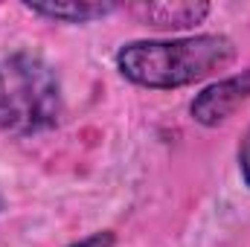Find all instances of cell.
<instances>
[{"mask_svg": "<svg viewBox=\"0 0 250 247\" xmlns=\"http://www.w3.org/2000/svg\"><path fill=\"white\" fill-rule=\"evenodd\" d=\"M134 15H140V21L154 26H192L209 15V6L207 3H140L134 6Z\"/></svg>", "mask_w": 250, "mask_h": 247, "instance_id": "4", "label": "cell"}, {"mask_svg": "<svg viewBox=\"0 0 250 247\" xmlns=\"http://www.w3.org/2000/svg\"><path fill=\"white\" fill-rule=\"evenodd\" d=\"M64 114L59 73L32 53L0 59V131L32 137L56 128Z\"/></svg>", "mask_w": 250, "mask_h": 247, "instance_id": "2", "label": "cell"}, {"mask_svg": "<svg viewBox=\"0 0 250 247\" xmlns=\"http://www.w3.org/2000/svg\"><path fill=\"white\" fill-rule=\"evenodd\" d=\"M239 172H242V181L250 189V128L248 134L242 137V145H239Z\"/></svg>", "mask_w": 250, "mask_h": 247, "instance_id": "7", "label": "cell"}, {"mask_svg": "<svg viewBox=\"0 0 250 247\" xmlns=\"http://www.w3.org/2000/svg\"><path fill=\"white\" fill-rule=\"evenodd\" d=\"M114 245H117V236L111 230H99V233H90L87 239H82V242H76L70 247H114Z\"/></svg>", "mask_w": 250, "mask_h": 247, "instance_id": "6", "label": "cell"}, {"mask_svg": "<svg viewBox=\"0 0 250 247\" xmlns=\"http://www.w3.org/2000/svg\"><path fill=\"white\" fill-rule=\"evenodd\" d=\"M236 62L227 35H189L169 41H131L117 53V67L128 82L148 90H175L215 76Z\"/></svg>", "mask_w": 250, "mask_h": 247, "instance_id": "1", "label": "cell"}, {"mask_svg": "<svg viewBox=\"0 0 250 247\" xmlns=\"http://www.w3.org/2000/svg\"><path fill=\"white\" fill-rule=\"evenodd\" d=\"M32 15L62 21V23H90L96 18H105L117 12V3H96V0H70V3H26Z\"/></svg>", "mask_w": 250, "mask_h": 247, "instance_id": "5", "label": "cell"}, {"mask_svg": "<svg viewBox=\"0 0 250 247\" xmlns=\"http://www.w3.org/2000/svg\"><path fill=\"white\" fill-rule=\"evenodd\" d=\"M250 99V70H242L236 76L218 79L212 84H207L189 105V114L198 125L215 128V125L227 123L245 102Z\"/></svg>", "mask_w": 250, "mask_h": 247, "instance_id": "3", "label": "cell"}, {"mask_svg": "<svg viewBox=\"0 0 250 247\" xmlns=\"http://www.w3.org/2000/svg\"><path fill=\"white\" fill-rule=\"evenodd\" d=\"M0 206H3V201H0Z\"/></svg>", "mask_w": 250, "mask_h": 247, "instance_id": "8", "label": "cell"}]
</instances>
